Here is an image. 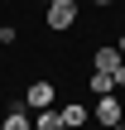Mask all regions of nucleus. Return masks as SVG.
Masks as SVG:
<instances>
[{"label":"nucleus","mask_w":125,"mask_h":130,"mask_svg":"<svg viewBox=\"0 0 125 130\" xmlns=\"http://www.w3.org/2000/svg\"><path fill=\"white\" fill-rule=\"evenodd\" d=\"M92 121H96V125H106V130H116V125L125 121V106H120V96H116V92L96 96V106H92Z\"/></svg>","instance_id":"nucleus-1"},{"label":"nucleus","mask_w":125,"mask_h":130,"mask_svg":"<svg viewBox=\"0 0 125 130\" xmlns=\"http://www.w3.org/2000/svg\"><path fill=\"white\" fill-rule=\"evenodd\" d=\"M53 101H58V87H53V82H43V77L29 82V92H24V106H29V111H43V106H53Z\"/></svg>","instance_id":"nucleus-2"},{"label":"nucleus","mask_w":125,"mask_h":130,"mask_svg":"<svg viewBox=\"0 0 125 130\" xmlns=\"http://www.w3.org/2000/svg\"><path fill=\"white\" fill-rule=\"evenodd\" d=\"M43 10H48V14H43L48 29H72V19H77V5H72V0H53V5H43Z\"/></svg>","instance_id":"nucleus-3"},{"label":"nucleus","mask_w":125,"mask_h":130,"mask_svg":"<svg viewBox=\"0 0 125 130\" xmlns=\"http://www.w3.org/2000/svg\"><path fill=\"white\" fill-rule=\"evenodd\" d=\"M92 63H96V72H116V68H120V63H125V53H120V48H116V43H111V48L101 43V48L92 53Z\"/></svg>","instance_id":"nucleus-4"},{"label":"nucleus","mask_w":125,"mask_h":130,"mask_svg":"<svg viewBox=\"0 0 125 130\" xmlns=\"http://www.w3.org/2000/svg\"><path fill=\"white\" fill-rule=\"evenodd\" d=\"M0 130H34V121H29V106H24V101H14V106H10V116L0 121Z\"/></svg>","instance_id":"nucleus-5"},{"label":"nucleus","mask_w":125,"mask_h":130,"mask_svg":"<svg viewBox=\"0 0 125 130\" xmlns=\"http://www.w3.org/2000/svg\"><path fill=\"white\" fill-rule=\"evenodd\" d=\"M58 111H63V125H67V130H77V125L92 121V111H87L82 101H67V106H58Z\"/></svg>","instance_id":"nucleus-6"},{"label":"nucleus","mask_w":125,"mask_h":130,"mask_svg":"<svg viewBox=\"0 0 125 130\" xmlns=\"http://www.w3.org/2000/svg\"><path fill=\"white\" fill-rule=\"evenodd\" d=\"M34 130H67V125H63V111H58V106H43L39 121H34Z\"/></svg>","instance_id":"nucleus-7"},{"label":"nucleus","mask_w":125,"mask_h":130,"mask_svg":"<svg viewBox=\"0 0 125 130\" xmlns=\"http://www.w3.org/2000/svg\"><path fill=\"white\" fill-rule=\"evenodd\" d=\"M87 92H96V96H106V92H116V82H111V72H92V82H87Z\"/></svg>","instance_id":"nucleus-8"},{"label":"nucleus","mask_w":125,"mask_h":130,"mask_svg":"<svg viewBox=\"0 0 125 130\" xmlns=\"http://www.w3.org/2000/svg\"><path fill=\"white\" fill-rule=\"evenodd\" d=\"M0 43H5V48L19 43V29H14V24H0Z\"/></svg>","instance_id":"nucleus-9"},{"label":"nucleus","mask_w":125,"mask_h":130,"mask_svg":"<svg viewBox=\"0 0 125 130\" xmlns=\"http://www.w3.org/2000/svg\"><path fill=\"white\" fill-rule=\"evenodd\" d=\"M111 82H116V92H125V63L116 68V72H111Z\"/></svg>","instance_id":"nucleus-10"},{"label":"nucleus","mask_w":125,"mask_h":130,"mask_svg":"<svg viewBox=\"0 0 125 130\" xmlns=\"http://www.w3.org/2000/svg\"><path fill=\"white\" fill-rule=\"evenodd\" d=\"M116 48H120V53H125V34H120V39H116Z\"/></svg>","instance_id":"nucleus-11"},{"label":"nucleus","mask_w":125,"mask_h":130,"mask_svg":"<svg viewBox=\"0 0 125 130\" xmlns=\"http://www.w3.org/2000/svg\"><path fill=\"white\" fill-rule=\"evenodd\" d=\"M92 5H116V0H92Z\"/></svg>","instance_id":"nucleus-12"},{"label":"nucleus","mask_w":125,"mask_h":130,"mask_svg":"<svg viewBox=\"0 0 125 130\" xmlns=\"http://www.w3.org/2000/svg\"><path fill=\"white\" fill-rule=\"evenodd\" d=\"M39 5H53V0H39Z\"/></svg>","instance_id":"nucleus-13"},{"label":"nucleus","mask_w":125,"mask_h":130,"mask_svg":"<svg viewBox=\"0 0 125 130\" xmlns=\"http://www.w3.org/2000/svg\"><path fill=\"white\" fill-rule=\"evenodd\" d=\"M72 5H82V0H72Z\"/></svg>","instance_id":"nucleus-14"},{"label":"nucleus","mask_w":125,"mask_h":130,"mask_svg":"<svg viewBox=\"0 0 125 130\" xmlns=\"http://www.w3.org/2000/svg\"><path fill=\"white\" fill-rule=\"evenodd\" d=\"M116 130H125V125H116Z\"/></svg>","instance_id":"nucleus-15"}]
</instances>
